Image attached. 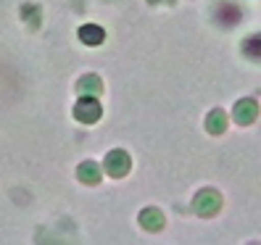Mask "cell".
Instances as JSON below:
<instances>
[{
  "label": "cell",
  "mask_w": 261,
  "mask_h": 245,
  "mask_svg": "<svg viewBox=\"0 0 261 245\" xmlns=\"http://www.w3.org/2000/svg\"><path fill=\"white\" fill-rule=\"evenodd\" d=\"M100 103H98V95H82L74 105V116L82 121V124H95L100 119Z\"/></svg>",
  "instance_id": "6da1fadb"
},
{
  "label": "cell",
  "mask_w": 261,
  "mask_h": 245,
  "mask_svg": "<svg viewBox=\"0 0 261 245\" xmlns=\"http://www.w3.org/2000/svg\"><path fill=\"white\" fill-rule=\"evenodd\" d=\"M195 213H201V216H214V213L219 211L222 206V198L219 193H214V190H203V193H198L195 195Z\"/></svg>",
  "instance_id": "7a4b0ae2"
},
{
  "label": "cell",
  "mask_w": 261,
  "mask_h": 245,
  "mask_svg": "<svg viewBox=\"0 0 261 245\" xmlns=\"http://www.w3.org/2000/svg\"><path fill=\"white\" fill-rule=\"evenodd\" d=\"M129 166H132V161H129V156H127V150H111L109 156H106V172H109L111 177H124L127 172H129Z\"/></svg>",
  "instance_id": "3957f363"
},
{
  "label": "cell",
  "mask_w": 261,
  "mask_h": 245,
  "mask_svg": "<svg viewBox=\"0 0 261 245\" xmlns=\"http://www.w3.org/2000/svg\"><path fill=\"white\" fill-rule=\"evenodd\" d=\"M232 114H235L238 124H251V121L258 116V105H256L253 98H243V100L235 103V111Z\"/></svg>",
  "instance_id": "277c9868"
},
{
  "label": "cell",
  "mask_w": 261,
  "mask_h": 245,
  "mask_svg": "<svg viewBox=\"0 0 261 245\" xmlns=\"http://www.w3.org/2000/svg\"><path fill=\"white\" fill-rule=\"evenodd\" d=\"M76 177H80L85 185H98L100 182V166L95 161H85L80 169H76Z\"/></svg>",
  "instance_id": "5b68a950"
},
{
  "label": "cell",
  "mask_w": 261,
  "mask_h": 245,
  "mask_svg": "<svg viewBox=\"0 0 261 245\" xmlns=\"http://www.w3.org/2000/svg\"><path fill=\"white\" fill-rule=\"evenodd\" d=\"M206 129H208L211 134H222V132L227 129V114H224L222 108H214V111L208 114V119H206Z\"/></svg>",
  "instance_id": "8992f818"
},
{
  "label": "cell",
  "mask_w": 261,
  "mask_h": 245,
  "mask_svg": "<svg viewBox=\"0 0 261 245\" xmlns=\"http://www.w3.org/2000/svg\"><path fill=\"white\" fill-rule=\"evenodd\" d=\"M140 224H143L145 229H150V232L161 229V227H164V216H161V211H159V208H145V211L140 213Z\"/></svg>",
  "instance_id": "52a82bcc"
},
{
  "label": "cell",
  "mask_w": 261,
  "mask_h": 245,
  "mask_svg": "<svg viewBox=\"0 0 261 245\" xmlns=\"http://www.w3.org/2000/svg\"><path fill=\"white\" fill-rule=\"evenodd\" d=\"M103 29L98 26V24H85L82 29H80V40L85 42V45H100L103 42Z\"/></svg>",
  "instance_id": "ba28073f"
},
{
  "label": "cell",
  "mask_w": 261,
  "mask_h": 245,
  "mask_svg": "<svg viewBox=\"0 0 261 245\" xmlns=\"http://www.w3.org/2000/svg\"><path fill=\"white\" fill-rule=\"evenodd\" d=\"M243 50H245V56H248V58L261 61V35H253V37L245 40L243 42Z\"/></svg>",
  "instance_id": "9c48e42d"
},
{
  "label": "cell",
  "mask_w": 261,
  "mask_h": 245,
  "mask_svg": "<svg viewBox=\"0 0 261 245\" xmlns=\"http://www.w3.org/2000/svg\"><path fill=\"white\" fill-rule=\"evenodd\" d=\"M100 90H103V85L98 76H85L80 82V93H85V95H100Z\"/></svg>",
  "instance_id": "30bf717a"
},
{
  "label": "cell",
  "mask_w": 261,
  "mask_h": 245,
  "mask_svg": "<svg viewBox=\"0 0 261 245\" xmlns=\"http://www.w3.org/2000/svg\"><path fill=\"white\" fill-rule=\"evenodd\" d=\"M217 19H219L222 24H235V21H240V8H238V6H222Z\"/></svg>",
  "instance_id": "8fae6325"
}]
</instances>
